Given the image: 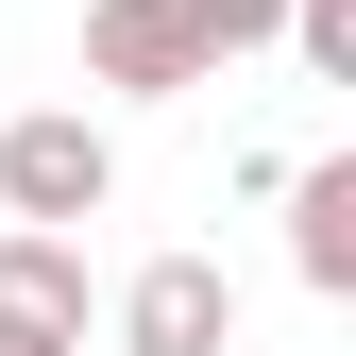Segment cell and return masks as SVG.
Here are the masks:
<instances>
[{"mask_svg":"<svg viewBox=\"0 0 356 356\" xmlns=\"http://www.w3.org/2000/svg\"><path fill=\"white\" fill-rule=\"evenodd\" d=\"M102 204H119V136L85 102L0 119V220H51V238H68V220H102Z\"/></svg>","mask_w":356,"mask_h":356,"instance_id":"1","label":"cell"},{"mask_svg":"<svg viewBox=\"0 0 356 356\" xmlns=\"http://www.w3.org/2000/svg\"><path fill=\"white\" fill-rule=\"evenodd\" d=\"M119 356H238V272L220 254H153L119 289Z\"/></svg>","mask_w":356,"mask_h":356,"instance_id":"2","label":"cell"},{"mask_svg":"<svg viewBox=\"0 0 356 356\" xmlns=\"http://www.w3.org/2000/svg\"><path fill=\"white\" fill-rule=\"evenodd\" d=\"M85 85H119V102H187L204 51L170 34V0H85Z\"/></svg>","mask_w":356,"mask_h":356,"instance_id":"3","label":"cell"},{"mask_svg":"<svg viewBox=\"0 0 356 356\" xmlns=\"http://www.w3.org/2000/svg\"><path fill=\"white\" fill-rule=\"evenodd\" d=\"M289 272L323 289V305L356 289V153H305L289 170Z\"/></svg>","mask_w":356,"mask_h":356,"instance_id":"4","label":"cell"},{"mask_svg":"<svg viewBox=\"0 0 356 356\" xmlns=\"http://www.w3.org/2000/svg\"><path fill=\"white\" fill-rule=\"evenodd\" d=\"M0 323H34V339H85V254L51 238V220H0Z\"/></svg>","mask_w":356,"mask_h":356,"instance_id":"5","label":"cell"},{"mask_svg":"<svg viewBox=\"0 0 356 356\" xmlns=\"http://www.w3.org/2000/svg\"><path fill=\"white\" fill-rule=\"evenodd\" d=\"M170 34H187V51H204V85H220L238 51H272V34H289V0H170Z\"/></svg>","mask_w":356,"mask_h":356,"instance_id":"6","label":"cell"},{"mask_svg":"<svg viewBox=\"0 0 356 356\" xmlns=\"http://www.w3.org/2000/svg\"><path fill=\"white\" fill-rule=\"evenodd\" d=\"M272 51H305L323 85H356V0H289V34H272Z\"/></svg>","mask_w":356,"mask_h":356,"instance_id":"7","label":"cell"},{"mask_svg":"<svg viewBox=\"0 0 356 356\" xmlns=\"http://www.w3.org/2000/svg\"><path fill=\"white\" fill-rule=\"evenodd\" d=\"M0 356H85V339H34V323H0Z\"/></svg>","mask_w":356,"mask_h":356,"instance_id":"8","label":"cell"}]
</instances>
